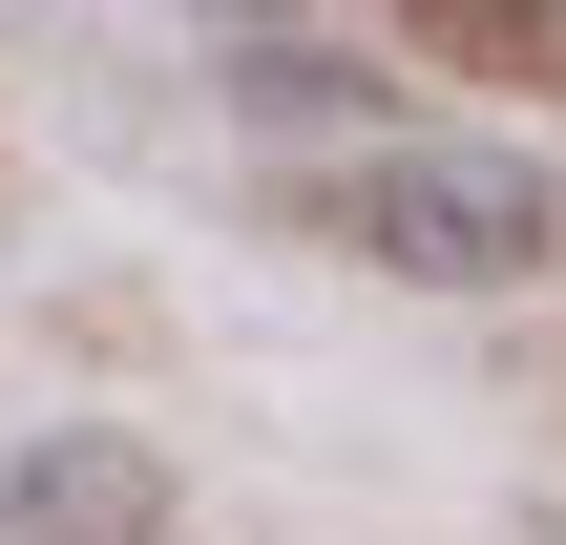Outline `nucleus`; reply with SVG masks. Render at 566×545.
<instances>
[{
  "label": "nucleus",
  "instance_id": "f03ea898",
  "mask_svg": "<svg viewBox=\"0 0 566 545\" xmlns=\"http://www.w3.org/2000/svg\"><path fill=\"white\" fill-rule=\"evenodd\" d=\"M168 525H189V483H168V441H126V420H63V441L0 462V545H168Z\"/></svg>",
  "mask_w": 566,
  "mask_h": 545
},
{
  "label": "nucleus",
  "instance_id": "39448f33",
  "mask_svg": "<svg viewBox=\"0 0 566 545\" xmlns=\"http://www.w3.org/2000/svg\"><path fill=\"white\" fill-rule=\"evenodd\" d=\"M210 21H294V0H210Z\"/></svg>",
  "mask_w": 566,
  "mask_h": 545
},
{
  "label": "nucleus",
  "instance_id": "f257e3e1",
  "mask_svg": "<svg viewBox=\"0 0 566 545\" xmlns=\"http://www.w3.org/2000/svg\"><path fill=\"white\" fill-rule=\"evenodd\" d=\"M315 252H357V273H399V294H525V273H566V189L525 168V147H357V168H294L273 189Z\"/></svg>",
  "mask_w": 566,
  "mask_h": 545
},
{
  "label": "nucleus",
  "instance_id": "20e7f679",
  "mask_svg": "<svg viewBox=\"0 0 566 545\" xmlns=\"http://www.w3.org/2000/svg\"><path fill=\"white\" fill-rule=\"evenodd\" d=\"M231 105H252V126H336V105H378V84H357V63H315V42H252V63H231Z\"/></svg>",
  "mask_w": 566,
  "mask_h": 545
},
{
  "label": "nucleus",
  "instance_id": "7ed1b4c3",
  "mask_svg": "<svg viewBox=\"0 0 566 545\" xmlns=\"http://www.w3.org/2000/svg\"><path fill=\"white\" fill-rule=\"evenodd\" d=\"M441 63H483V84H566V0H399Z\"/></svg>",
  "mask_w": 566,
  "mask_h": 545
}]
</instances>
